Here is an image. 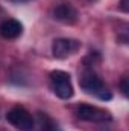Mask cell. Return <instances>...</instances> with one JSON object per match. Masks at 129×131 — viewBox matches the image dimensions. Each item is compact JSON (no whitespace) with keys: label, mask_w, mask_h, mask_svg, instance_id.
Listing matches in <instances>:
<instances>
[{"label":"cell","mask_w":129,"mask_h":131,"mask_svg":"<svg viewBox=\"0 0 129 131\" xmlns=\"http://www.w3.org/2000/svg\"><path fill=\"white\" fill-rule=\"evenodd\" d=\"M12 2H15V3H23V2H29V0H12Z\"/></svg>","instance_id":"cell-10"},{"label":"cell","mask_w":129,"mask_h":131,"mask_svg":"<svg viewBox=\"0 0 129 131\" xmlns=\"http://www.w3.org/2000/svg\"><path fill=\"white\" fill-rule=\"evenodd\" d=\"M52 15L55 20L67 23V25H71L78 20V11L70 3H61V5L55 6L52 11Z\"/></svg>","instance_id":"cell-6"},{"label":"cell","mask_w":129,"mask_h":131,"mask_svg":"<svg viewBox=\"0 0 129 131\" xmlns=\"http://www.w3.org/2000/svg\"><path fill=\"white\" fill-rule=\"evenodd\" d=\"M6 121L21 131H31L35 127L32 114L23 107H14L12 110H9L6 114Z\"/></svg>","instance_id":"cell-3"},{"label":"cell","mask_w":129,"mask_h":131,"mask_svg":"<svg viewBox=\"0 0 129 131\" xmlns=\"http://www.w3.org/2000/svg\"><path fill=\"white\" fill-rule=\"evenodd\" d=\"M81 43L73 38H56L52 44V53L55 58H67L68 55L79 50Z\"/></svg>","instance_id":"cell-5"},{"label":"cell","mask_w":129,"mask_h":131,"mask_svg":"<svg viewBox=\"0 0 129 131\" xmlns=\"http://www.w3.org/2000/svg\"><path fill=\"white\" fill-rule=\"evenodd\" d=\"M78 116L82 121H88V122H105V121H111V114L109 111L99 108L94 105H88V104H82L78 107L76 110Z\"/></svg>","instance_id":"cell-4"},{"label":"cell","mask_w":129,"mask_h":131,"mask_svg":"<svg viewBox=\"0 0 129 131\" xmlns=\"http://www.w3.org/2000/svg\"><path fill=\"white\" fill-rule=\"evenodd\" d=\"M79 84H81V87L87 93H91V95L97 96L99 99H102V101H109V99L112 98V95L106 90V87L102 82V79L97 75H94L93 72H87L79 79Z\"/></svg>","instance_id":"cell-1"},{"label":"cell","mask_w":129,"mask_h":131,"mask_svg":"<svg viewBox=\"0 0 129 131\" xmlns=\"http://www.w3.org/2000/svg\"><path fill=\"white\" fill-rule=\"evenodd\" d=\"M120 89H122V93L128 98L129 96V79L128 78H123V79L120 81Z\"/></svg>","instance_id":"cell-8"},{"label":"cell","mask_w":129,"mask_h":131,"mask_svg":"<svg viewBox=\"0 0 129 131\" xmlns=\"http://www.w3.org/2000/svg\"><path fill=\"white\" fill-rule=\"evenodd\" d=\"M50 81H52V89L55 95L61 99H70L73 96L74 90L70 81V75L62 70H53L50 73Z\"/></svg>","instance_id":"cell-2"},{"label":"cell","mask_w":129,"mask_h":131,"mask_svg":"<svg viewBox=\"0 0 129 131\" xmlns=\"http://www.w3.org/2000/svg\"><path fill=\"white\" fill-rule=\"evenodd\" d=\"M21 32H23V25L18 20L8 18L0 23V35L6 40H14L17 37H20Z\"/></svg>","instance_id":"cell-7"},{"label":"cell","mask_w":129,"mask_h":131,"mask_svg":"<svg viewBox=\"0 0 129 131\" xmlns=\"http://www.w3.org/2000/svg\"><path fill=\"white\" fill-rule=\"evenodd\" d=\"M120 8L123 12H129V0H120Z\"/></svg>","instance_id":"cell-9"}]
</instances>
